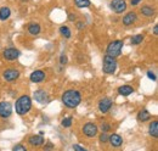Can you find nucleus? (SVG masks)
Listing matches in <instances>:
<instances>
[{
  "label": "nucleus",
  "instance_id": "5701e85b",
  "mask_svg": "<svg viewBox=\"0 0 158 151\" xmlns=\"http://www.w3.org/2000/svg\"><path fill=\"white\" fill-rule=\"evenodd\" d=\"M141 12H142V15H145V16H147V17H151V16H153V14H155V11H153L151 7H148V6H143V7L141 9Z\"/></svg>",
  "mask_w": 158,
  "mask_h": 151
},
{
  "label": "nucleus",
  "instance_id": "c9c22d12",
  "mask_svg": "<svg viewBox=\"0 0 158 151\" xmlns=\"http://www.w3.org/2000/svg\"><path fill=\"white\" fill-rule=\"evenodd\" d=\"M74 19H76V16H73L72 14H69V19H71V21H74Z\"/></svg>",
  "mask_w": 158,
  "mask_h": 151
},
{
  "label": "nucleus",
  "instance_id": "2eb2a0df",
  "mask_svg": "<svg viewBox=\"0 0 158 151\" xmlns=\"http://www.w3.org/2000/svg\"><path fill=\"white\" fill-rule=\"evenodd\" d=\"M28 143L32 146H40V145L44 144V139H43L41 135H32V136H29Z\"/></svg>",
  "mask_w": 158,
  "mask_h": 151
},
{
  "label": "nucleus",
  "instance_id": "20e7f679",
  "mask_svg": "<svg viewBox=\"0 0 158 151\" xmlns=\"http://www.w3.org/2000/svg\"><path fill=\"white\" fill-rule=\"evenodd\" d=\"M122 48H123V41L122 40H114L112 43L108 44L107 46V55L112 57H117L122 53Z\"/></svg>",
  "mask_w": 158,
  "mask_h": 151
},
{
  "label": "nucleus",
  "instance_id": "ddd939ff",
  "mask_svg": "<svg viewBox=\"0 0 158 151\" xmlns=\"http://www.w3.org/2000/svg\"><path fill=\"white\" fill-rule=\"evenodd\" d=\"M29 79H31L33 83H39V82H43V80L45 79V73H44L43 71H40V70L34 71V72L31 75Z\"/></svg>",
  "mask_w": 158,
  "mask_h": 151
},
{
  "label": "nucleus",
  "instance_id": "39448f33",
  "mask_svg": "<svg viewBox=\"0 0 158 151\" xmlns=\"http://www.w3.org/2000/svg\"><path fill=\"white\" fill-rule=\"evenodd\" d=\"M12 113V106L10 102L7 101H1L0 102V117L2 118H7L10 117Z\"/></svg>",
  "mask_w": 158,
  "mask_h": 151
},
{
  "label": "nucleus",
  "instance_id": "f704fd0d",
  "mask_svg": "<svg viewBox=\"0 0 158 151\" xmlns=\"http://www.w3.org/2000/svg\"><path fill=\"white\" fill-rule=\"evenodd\" d=\"M140 1H141V0H131V5L135 6V5H138Z\"/></svg>",
  "mask_w": 158,
  "mask_h": 151
},
{
  "label": "nucleus",
  "instance_id": "9d476101",
  "mask_svg": "<svg viewBox=\"0 0 158 151\" xmlns=\"http://www.w3.org/2000/svg\"><path fill=\"white\" fill-rule=\"evenodd\" d=\"M112 107V100L110 97H103L101 99L99 102V110L102 113H106L110 111V109Z\"/></svg>",
  "mask_w": 158,
  "mask_h": 151
},
{
  "label": "nucleus",
  "instance_id": "2f4dec72",
  "mask_svg": "<svg viewBox=\"0 0 158 151\" xmlns=\"http://www.w3.org/2000/svg\"><path fill=\"white\" fill-rule=\"evenodd\" d=\"M60 63L61 65H66L67 63V57H66V55H61V57H60Z\"/></svg>",
  "mask_w": 158,
  "mask_h": 151
},
{
  "label": "nucleus",
  "instance_id": "423d86ee",
  "mask_svg": "<svg viewBox=\"0 0 158 151\" xmlns=\"http://www.w3.org/2000/svg\"><path fill=\"white\" fill-rule=\"evenodd\" d=\"M111 9L117 14H122L127 10V2L124 0H113L111 2Z\"/></svg>",
  "mask_w": 158,
  "mask_h": 151
},
{
  "label": "nucleus",
  "instance_id": "7ed1b4c3",
  "mask_svg": "<svg viewBox=\"0 0 158 151\" xmlns=\"http://www.w3.org/2000/svg\"><path fill=\"white\" fill-rule=\"evenodd\" d=\"M102 70L107 75H113L116 72V70H117V60H116V57L108 56V55H106L103 57Z\"/></svg>",
  "mask_w": 158,
  "mask_h": 151
},
{
  "label": "nucleus",
  "instance_id": "6ab92c4d",
  "mask_svg": "<svg viewBox=\"0 0 158 151\" xmlns=\"http://www.w3.org/2000/svg\"><path fill=\"white\" fill-rule=\"evenodd\" d=\"M28 32H29L32 36H37V34H39L40 26L38 24V23H31L29 27H28Z\"/></svg>",
  "mask_w": 158,
  "mask_h": 151
},
{
  "label": "nucleus",
  "instance_id": "cd10ccee",
  "mask_svg": "<svg viewBox=\"0 0 158 151\" xmlns=\"http://www.w3.org/2000/svg\"><path fill=\"white\" fill-rule=\"evenodd\" d=\"M52 149H54V145H52L50 141H48V143H46V145L44 146V151H51Z\"/></svg>",
  "mask_w": 158,
  "mask_h": 151
},
{
  "label": "nucleus",
  "instance_id": "f03ea898",
  "mask_svg": "<svg viewBox=\"0 0 158 151\" xmlns=\"http://www.w3.org/2000/svg\"><path fill=\"white\" fill-rule=\"evenodd\" d=\"M16 112L19 114H26L27 112H29V110L32 109V100L28 95H23L19 97L16 100Z\"/></svg>",
  "mask_w": 158,
  "mask_h": 151
},
{
  "label": "nucleus",
  "instance_id": "a878e982",
  "mask_svg": "<svg viewBox=\"0 0 158 151\" xmlns=\"http://www.w3.org/2000/svg\"><path fill=\"white\" fill-rule=\"evenodd\" d=\"M108 136H110V135H108L107 133H102V134L100 135V141H101V143H107V141H108Z\"/></svg>",
  "mask_w": 158,
  "mask_h": 151
},
{
  "label": "nucleus",
  "instance_id": "6e6552de",
  "mask_svg": "<svg viewBox=\"0 0 158 151\" xmlns=\"http://www.w3.org/2000/svg\"><path fill=\"white\" fill-rule=\"evenodd\" d=\"M33 96H34L35 101H38L39 104H48V102H50V96L48 95V93H45L44 90H35Z\"/></svg>",
  "mask_w": 158,
  "mask_h": 151
},
{
  "label": "nucleus",
  "instance_id": "aec40b11",
  "mask_svg": "<svg viewBox=\"0 0 158 151\" xmlns=\"http://www.w3.org/2000/svg\"><path fill=\"white\" fill-rule=\"evenodd\" d=\"M10 15H11V11L9 7H1L0 9V19L1 21H6L10 17Z\"/></svg>",
  "mask_w": 158,
  "mask_h": 151
},
{
  "label": "nucleus",
  "instance_id": "f257e3e1",
  "mask_svg": "<svg viewBox=\"0 0 158 151\" xmlns=\"http://www.w3.org/2000/svg\"><path fill=\"white\" fill-rule=\"evenodd\" d=\"M81 101V96L78 90H67L62 94V102L68 109L77 107Z\"/></svg>",
  "mask_w": 158,
  "mask_h": 151
},
{
  "label": "nucleus",
  "instance_id": "c756f323",
  "mask_svg": "<svg viewBox=\"0 0 158 151\" xmlns=\"http://www.w3.org/2000/svg\"><path fill=\"white\" fill-rule=\"evenodd\" d=\"M73 149H74V151H88L85 148L80 146V145H78V144H74V145H73Z\"/></svg>",
  "mask_w": 158,
  "mask_h": 151
},
{
  "label": "nucleus",
  "instance_id": "473e14b6",
  "mask_svg": "<svg viewBox=\"0 0 158 151\" xmlns=\"http://www.w3.org/2000/svg\"><path fill=\"white\" fill-rule=\"evenodd\" d=\"M77 27H78V29H83L84 28V23L83 22H78L77 23Z\"/></svg>",
  "mask_w": 158,
  "mask_h": 151
},
{
  "label": "nucleus",
  "instance_id": "393cba45",
  "mask_svg": "<svg viewBox=\"0 0 158 151\" xmlns=\"http://www.w3.org/2000/svg\"><path fill=\"white\" fill-rule=\"evenodd\" d=\"M62 126L64 128H68L72 126V117H67V118H63L62 119Z\"/></svg>",
  "mask_w": 158,
  "mask_h": 151
},
{
  "label": "nucleus",
  "instance_id": "0eeeda50",
  "mask_svg": "<svg viewBox=\"0 0 158 151\" xmlns=\"http://www.w3.org/2000/svg\"><path fill=\"white\" fill-rule=\"evenodd\" d=\"M83 133L89 138H94L95 135H98V127L94 123H86L83 127Z\"/></svg>",
  "mask_w": 158,
  "mask_h": 151
},
{
  "label": "nucleus",
  "instance_id": "bb28decb",
  "mask_svg": "<svg viewBox=\"0 0 158 151\" xmlns=\"http://www.w3.org/2000/svg\"><path fill=\"white\" fill-rule=\"evenodd\" d=\"M12 151H27V149H26L22 144H17V145H15V146H14Z\"/></svg>",
  "mask_w": 158,
  "mask_h": 151
},
{
  "label": "nucleus",
  "instance_id": "4be33fe9",
  "mask_svg": "<svg viewBox=\"0 0 158 151\" xmlns=\"http://www.w3.org/2000/svg\"><path fill=\"white\" fill-rule=\"evenodd\" d=\"M74 2L78 7H89L91 5L90 0H74Z\"/></svg>",
  "mask_w": 158,
  "mask_h": 151
},
{
  "label": "nucleus",
  "instance_id": "1a4fd4ad",
  "mask_svg": "<svg viewBox=\"0 0 158 151\" xmlns=\"http://www.w3.org/2000/svg\"><path fill=\"white\" fill-rule=\"evenodd\" d=\"M4 58L5 60H9V61H12V60H16L17 57L20 56V51L15 48H9V49H5L4 50Z\"/></svg>",
  "mask_w": 158,
  "mask_h": 151
},
{
  "label": "nucleus",
  "instance_id": "f8f14e48",
  "mask_svg": "<svg viewBox=\"0 0 158 151\" xmlns=\"http://www.w3.org/2000/svg\"><path fill=\"white\" fill-rule=\"evenodd\" d=\"M108 141L111 143V145H112L113 148H119V146L123 144V139H122V136L118 135V134H112V135H110V136H108Z\"/></svg>",
  "mask_w": 158,
  "mask_h": 151
},
{
  "label": "nucleus",
  "instance_id": "72a5a7b5",
  "mask_svg": "<svg viewBox=\"0 0 158 151\" xmlns=\"http://www.w3.org/2000/svg\"><path fill=\"white\" fill-rule=\"evenodd\" d=\"M153 34H155V36H157L158 34V26L157 24H156V26H155V28H153Z\"/></svg>",
  "mask_w": 158,
  "mask_h": 151
},
{
  "label": "nucleus",
  "instance_id": "b1692460",
  "mask_svg": "<svg viewBox=\"0 0 158 151\" xmlns=\"http://www.w3.org/2000/svg\"><path fill=\"white\" fill-rule=\"evenodd\" d=\"M142 40H143V36L142 34H135L134 37L131 38V44L133 45H139Z\"/></svg>",
  "mask_w": 158,
  "mask_h": 151
},
{
  "label": "nucleus",
  "instance_id": "9b49d317",
  "mask_svg": "<svg viewBox=\"0 0 158 151\" xmlns=\"http://www.w3.org/2000/svg\"><path fill=\"white\" fill-rule=\"evenodd\" d=\"M20 77V72L17 70H14V68H9L6 71H4V78L9 82H12V80H16L17 78Z\"/></svg>",
  "mask_w": 158,
  "mask_h": 151
},
{
  "label": "nucleus",
  "instance_id": "dca6fc26",
  "mask_svg": "<svg viewBox=\"0 0 158 151\" xmlns=\"http://www.w3.org/2000/svg\"><path fill=\"white\" fill-rule=\"evenodd\" d=\"M118 93L123 96H129L131 93H134V89L130 85H122L118 88Z\"/></svg>",
  "mask_w": 158,
  "mask_h": 151
},
{
  "label": "nucleus",
  "instance_id": "c85d7f7f",
  "mask_svg": "<svg viewBox=\"0 0 158 151\" xmlns=\"http://www.w3.org/2000/svg\"><path fill=\"white\" fill-rule=\"evenodd\" d=\"M110 129H111V127H110L108 124H106V123H103V124L101 126V131H102V133H107Z\"/></svg>",
  "mask_w": 158,
  "mask_h": 151
},
{
  "label": "nucleus",
  "instance_id": "a211bd4d",
  "mask_svg": "<svg viewBox=\"0 0 158 151\" xmlns=\"http://www.w3.org/2000/svg\"><path fill=\"white\" fill-rule=\"evenodd\" d=\"M151 118V114L147 110H141L138 114V119L140 122H145V121H148Z\"/></svg>",
  "mask_w": 158,
  "mask_h": 151
},
{
  "label": "nucleus",
  "instance_id": "4468645a",
  "mask_svg": "<svg viewBox=\"0 0 158 151\" xmlns=\"http://www.w3.org/2000/svg\"><path fill=\"white\" fill-rule=\"evenodd\" d=\"M136 19H138V16H136L135 12H128V14L123 17V24L130 26V24H133V23L136 21Z\"/></svg>",
  "mask_w": 158,
  "mask_h": 151
},
{
  "label": "nucleus",
  "instance_id": "412c9836",
  "mask_svg": "<svg viewBox=\"0 0 158 151\" xmlns=\"http://www.w3.org/2000/svg\"><path fill=\"white\" fill-rule=\"evenodd\" d=\"M60 33L63 36L64 38H71V29L67 27V26H62L61 28H60Z\"/></svg>",
  "mask_w": 158,
  "mask_h": 151
},
{
  "label": "nucleus",
  "instance_id": "f3484780",
  "mask_svg": "<svg viewBox=\"0 0 158 151\" xmlns=\"http://www.w3.org/2000/svg\"><path fill=\"white\" fill-rule=\"evenodd\" d=\"M148 132H150V135H151V136L157 138L158 136V121L151 122V124H150V127H148Z\"/></svg>",
  "mask_w": 158,
  "mask_h": 151
},
{
  "label": "nucleus",
  "instance_id": "7c9ffc66",
  "mask_svg": "<svg viewBox=\"0 0 158 151\" xmlns=\"http://www.w3.org/2000/svg\"><path fill=\"white\" fill-rule=\"evenodd\" d=\"M147 77H148L150 79H152V80H156V79H157V78H156V75H155L152 71H148V72H147Z\"/></svg>",
  "mask_w": 158,
  "mask_h": 151
}]
</instances>
